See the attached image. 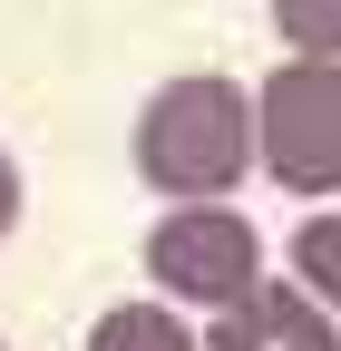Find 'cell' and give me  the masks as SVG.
Here are the masks:
<instances>
[{
  "label": "cell",
  "mask_w": 341,
  "mask_h": 351,
  "mask_svg": "<svg viewBox=\"0 0 341 351\" xmlns=\"http://www.w3.org/2000/svg\"><path fill=\"white\" fill-rule=\"evenodd\" d=\"M127 156H137L147 195H166V205H225L244 176L264 166V156H253V88L225 78V69L166 78L156 98L137 108Z\"/></svg>",
  "instance_id": "1"
},
{
  "label": "cell",
  "mask_w": 341,
  "mask_h": 351,
  "mask_svg": "<svg viewBox=\"0 0 341 351\" xmlns=\"http://www.w3.org/2000/svg\"><path fill=\"white\" fill-rule=\"evenodd\" d=\"M147 283L156 302H176V313L195 322H225L234 302H253L273 283V263H264V225H253L244 205H166L156 225H147Z\"/></svg>",
  "instance_id": "2"
},
{
  "label": "cell",
  "mask_w": 341,
  "mask_h": 351,
  "mask_svg": "<svg viewBox=\"0 0 341 351\" xmlns=\"http://www.w3.org/2000/svg\"><path fill=\"white\" fill-rule=\"evenodd\" d=\"M253 156L283 195H341V59H273L253 88Z\"/></svg>",
  "instance_id": "3"
},
{
  "label": "cell",
  "mask_w": 341,
  "mask_h": 351,
  "mask_svg": "<svg viewBox=\"0 0 341 351\" xmlns=\"http://www.w3.org/2000/svg\"><path fill=\"white\" fill-rule=\"evenodd\" d=\"M205 351H341V322L292 274H273L253 302H234L225 322H205Z\"/></svg>",
  "instance_id": "4"
},
{
  "label": "cell",
  "mask_w": 341,
  "mask_h": 351,
  "mask_svg": "<svg viewBox=\"0 0 341 351\" xmlns=\"http://www.w3.org/2000/svg\"><path fill=\"white\" fill-rule=\"evenodd\" d=\"M88 351H205V332L176 313V302H108V313L88 322Z\"/></svg>",
  "instance_id": "5"
},
{
  "label": "cell",
  "mask_w": 341,
  "mask_h": 351,
  "mask_svg": "<svg viewBox=\"0 0 341 351\" xmlns=\"http://www.w3.org/2000/svg\"><path fill=\"white\" fill-rule=\"evenodd\" d=\"M292 283H303V293L322 302V313L341 322V215H331V205L292 225Z\"/></svg>",
  "instance_id": "6"
},
{
  "label": "cell",
  "mask_w": 341,
  "mask_h": 351,
  "mask_svg": "<svg viewBox=\"0 0 341 351\" xmlns=\"http://www.w3.org/2000/svg\"><path fill=\"white\" fill-rule=\"evenodd\" d=\"M283 59H341V0H273Z\"/></svg>",
  "instance_id": "7"
},
{
  "label": "cell",
  "mask_w": 341,
  "mask_h": 351,
  "mask_svg": "<svg viewBox=\"0 0 341 351\" xmlns=\"http://www.w3.org/2000/svg\"><path fill=\"white\" fill-rule=\"evenodd\" d=\"M20 205H29V186H20V156H10V147H0V234H10V225H20Z\"/></svg>",
  "instance_id": "8"
},
{
  "label": "cell",
  "mask_w": 341,
  "mask_h": 351,
  "mask_svg": "<svg viewBox=\"0 0 341 351\" xmlns=\"http://www.w3.org/2000/svg\"><path fill=\"white\" fill-rule=\"evenodd\" d=\"M0 351H10V341H0Z\"/></svg>",
  "instance_id": "9"
}]
</instances>
